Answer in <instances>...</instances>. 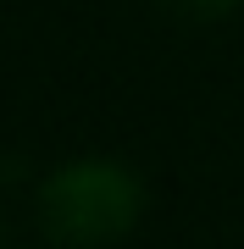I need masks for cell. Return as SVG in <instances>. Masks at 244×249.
Returning <instances> with one entry per match:
<instances>
[{
  "label": "cell",
  "instance_id": "6da1fadb",
  "mask_svg": "<svg viewBox=\"0 0 244 249\" xmlns=\"http://www.w3.org/2000/svg\"><path fill=\"white\" fill-rule=\"evenodd\" d=\"M34 211L61 249H106L145 222V178L122 155H67L39 178Z\"/></svg>",
  "mask_w": 244,
  "mask_h": 249
},
{
  "label": "cell",
  "instance_id": "7a4b0ae2",
  "mask_svg": "<svg viewBox=\"0 0 244 249\" xmlns=\"http://www.w3.org/2000/svg\"><path fill=\"white\" fill-rule=\"evenodd\" d=\"M172 11H183V17H227L233 6H244V0H167Z\"/></svg>",
  "mask_w": 244,
  "mask_h": 249
},
{
  "label": "cell",
  "instance_id": "3957f363",
  "mask_svg": "<svg viewBox=\"0 0 244 249\" xmlns=\"http://www.w3.org/2000/svg\"><path fill=\"white\" fill-rule=\"evenodd\" d=\"M0 249H6V222H0Z\"/></svg>",
  "mask_w": 244,
  "mask_h": 249
}]
</instances>
